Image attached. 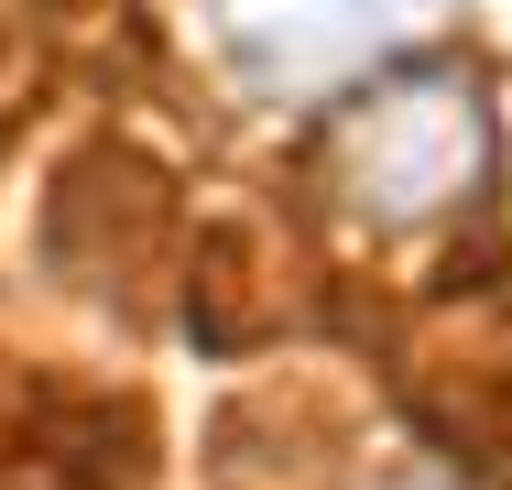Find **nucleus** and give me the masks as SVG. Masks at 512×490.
I'll return each mask as SVG.
<instances>
[{"mask_svg": "<svg viewBox=\"0 0 512 490\" xmlns=\"http://www.w3.org/2000/svg\"><path fill=\"white\" fill-rule=\"evenodd\" d=\"M404 392L425 436L469 469H512V294H458L404 349Z\"/></svg>", "mask_w": 512, "mask_h": 490, "instance_id": "nucleus-3", "label": "nucleus"}, {"mask_svg": "<svg viewBox=\"0 0 512 490\" xmlns=\"http://www.w3.org/2000/svg\"><path fill=\"white\" fill-rule=\"evenodd\" d=\"M491 186V120L458 66H393L327 120V196L371 229H436Z\"/></svg>", "mask_w": 512, "mask_h": 490, "instance_id": "nucleus-1", "label": "nucleus"}, {"mask_svg": "<svg viewBox=\"0 0 512 490\" xmlns=\"http://www.w3.org/2000/svg\"><path fill=\"white\" fill-rule=\"evenodd\" d=\"M447 22V0H207L218 55L284 109H327L393 77L414 44Z\"/></svg>", "mask_w": 512, "mask_h": 490, "instance_id": "nucleus-2", "label": "nucleus"}]
</instances>
